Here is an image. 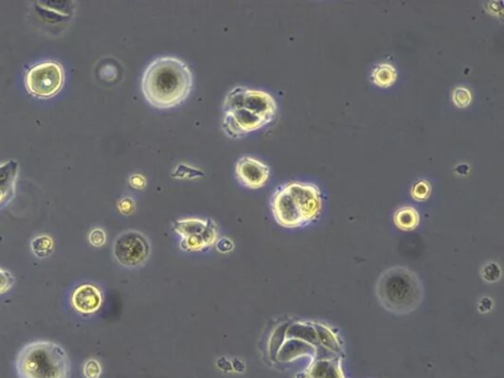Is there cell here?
I'll return each mask as SVG.
<instances>
[{"label": "cell", "mask_w": 504, "mask_h": 378, "mask_svg": "<svg viewBox=\"0 0 504 378\" xmlns=\"http://www.w3.org/2000/svg\"><path fill=\"white\" fill-rule=\"evenodd\" d=\"M104 296L99 287L94 284L83 283L72 291L70 303L77 314H94L101 309Z\"/></svg>", "instance_id": "cell-9"}, {"label": "cell", "mask_w": 504, "mask_h": 378, "mask_svg": "<svg viewBox=\"0 0 504 378\" xmlns=\"http://www.w3.org/2000/svg\"><path fill=\"white\" fill-rule=\"evenodd\" d=\"M130 186L133 188L142 189L146 186V179L141 174H133L129 179Z\"/></svg>", "instance_id": "cell-25"}, {"label": "cell", "mask_w": 504, "mask_h": 378, "mask_svg": "<svg viewBox=\"0 0 504 378\" xmlns=\"http://www.w3.org/2000/svg\"><path fill=\"white\" fill-rule=\"evenodd\" d=\"M378 302L385 309L398 315L409 314L421 305L424 287L409 268L395 266L385 270L377 283Z\"/></svg>", "instance_id": "cell-4"}, {"label": "cell", "mask_w": 504, "mask_h": 378, "mask_svg": "<svg viewBox=\"0 0 504 378\" xmlns=\"http://www.w3.org/2000/svg\"><path fill=\"white\" fill-rule=\"evenodd\" d=\"M431 184L428 181H421L413 186L411 195L417 201H424V200L428 199L429 195H431Z\"/></svg>", "instance_id": "cell-18"}, {"label": "cell", "mask_w": 504, "mask_h": 378, "mask_svg": "<svg viewBox=\"0 0 504 378\" xmlns=\"http://www.w3.org/2000/svg\"><path fill=\"white\" fill-rule=\"evenodd\" d=\"M31 249L36 258H46L53 253L55 249L53 240L48 235H37L32 240Z\"/></svg>", "instance_id": "cell-16"}, {"label": "cell", "mask_w": 504, "mask_h": 378, "mask_svg": "<svg viewBox=\"0 0 504 378\" xmlns=\"http://www.w3.org/2000/svg\"><path fill=\"white\" fill-rule=\"evenodd\" d=\"M235 176L240 183L246 188L259 189L267 183L270 168L256 158L244 156L235 164Z\"/></svg>", "instance_id": "cell-8"}, {"label": "cell", "mask_w": 504, "mask_h": 378, "mask_svg": "<svg viewBox=\"0 0 504 378\" xmlns=\"http://www.w3.org/2000/svg\"><path fill=\"white\" fill-rule=\"evenodd\" d=\"M305 378H344L340 361H318L307 370Z\"/></svg>", "instance_id": "cell-13"}, {"label": "cell", "mask_w": 504, "mask_h": 378, "mask_svg": "<svg viewBox=\"0 0 504 378\" xmlns=\"http://www.w3.org/2000/svg\"><path fill=\"white\" fill-rule=\"evenodd\" d=\"M452 100L455 106L458 107H466L471 104L472 101V95L470 91L465 87H458L454 89L453 94H452Z\"/></svg>", "instance_id": "cell-17"}, {"label": "cell", "mask_w": 504, "mask_h": 378, "mask_svg": "<svg viewBox=\"0 0 504 378\" xmlns=\"http://www.w3.org/2000/svg\"><path fill=\"white\" fill-rule=\"evenodd\" d=\"M113 252L114 258L120 265L128 268L138 267L150 256V242L138 231H126L114 240Z\"/></svg>", "instance_id": "cell-7"}, {"label": "cell", "mask_w": 504, "mask_h": 378, "mask_svg": "<svg viewBox=\"0 0 504 378\" xmlns=\"http://www.w3.org/2000/svg\"><path fill=\"white\" fill-rule=\"evenodd\" d=\"M89 242L95 247H102L107 242L106 232L101 228H96L89 235Z\"/></svg>", "instance_id": "cell-22"}, {"label": "cell", "mask_w": 504, "mask_h": 378, "mask_svg": "<svg viewBox=\"0 0 504 378\" xmlns=\"http://www.w3.org/2000/svg\"><path fill=\"white\" fill-rule=\"evenodd\" d=\"M501 272L499 269V266L496 263H487V265L483 268L482 276L484 278L485 281L487 282H496L501 278Z\"/></svg>", "instance_id": "cell-21"}, {"label": "cell", "mask_w": 504, "mask_h": 378, "mask_svg": "<svg viewBox=\"0 0 504 378\" xmlns=\"http://www.w3.org/2000/svg\"><path fill=\"white\" fill-rule=\"evenodd\" d=\"M18 172L17 161H7L0 165V209L6 207L15 196Z\"/></svg>", "instance_id": "cell-10"}, {"label": "cell", "mask_w": 504, "mask_h": 378, "mask_svg": "<svg viewBox=\"0 0 504 378\" xmlns=\"http://www.w3.org/2000/svg\"><path fill=\"white\" fill-rule=\"evenodd\" d=\"M394 222L401 230H415L420 224V215L417 213V210L413 208V207H402L396 212L395 216H394Z\"/></svg>", "instance_id": "cell-15"}, {"label": "cell", "mask_w": 504, "mask_h": 378, "mask_svg": "<svg viewBox=\"0 0 504 378\" xmlns=\"http://www.w3.org/2000/svg\"><path fill=\"white\" fill-rule=\"evenodd\" d=\"M135 203L133 201L132 198L125 197L123 198L118 203V209L121 213L128 215L132 214L134 211Z\"/></svg>", "instance_id": "cell-23"}, {"label": "cell", "mask_w": 504, "mask_h": 378, "mask_svg": "<svg viewBox=\"0 0 504 378\" xmlns=\"http://www.w3.org/2000/svg\"><path fill=\"white\" fill-rule=\"evenodd\" d=\"M275 220L284 228L309 225L321 213V191L314 183L291 181L280 186L271 199Z\"/></svg>", "instance_id": "cell-3"}, {"label": "cell", "mask_w": 504, "mask_h": 378, "mask_svg": "<svg viewBox=\"0 0 504 378\" xmlns=\"http://www.w3.org/2000/svg\"><path fill=\"white\" fill-rule=\"evenodd\" d=\"M192 87V72L183 60L174 57L156 58L147 66L142 77L144 98L152 107L160 109L183 104Z\"/></svg>", "instance_id": "cell-2"}, {"label": "cell", "mask_w": 504, "mask_h": 378, "mask_svg": "<svg viewBox=\"0 0 504 378\" xmlns=\"http://www.w3.org/2000/svg\"><path fill=\"white\" fill-rule=\"evenodd\" d=\"M216 247L221 253H228V252L233 251L235 246H233L232 240L227 239V237H224V239L217 240Z\"/></svg>", "instance_id": "cell-24"}, {"label": "cell", "mask_w": 504, "mask_h": 378, "mask_svg": "<svg viewBox=\"0 0 504 378\" xmlns=\"http://www.w3.org/2000/svg\"><path fill=\"white\" fill-rule=\"evenodd\" d=\"M15 284L12 273L0 267V296L8 293Z\"/></svg>", "instance_id": "cell-19"}, {"label": "cell", "mask_w": 504, "mask_h": 378, "mask_svg": "<svg viewBox=\"0 0 504 378\" xmlns=\"http://www.w3.org/2000/svg\"><path fill=\"white\" fill-rule=\"evenodd\" d=\"M64 84V70L53 60L39 62L28 70L25 86L28 92L39 98L50 99L60 92Z\"/></svg>", "instance_id": "cell-6"}, {"label": "cell", "mask_w": 504, "mask_h": 378, "mask_svg": "<svg viewBox=\"0 0 504 378\" xmlns=\"http://www.w3.org/2000/svg\"><path fill=\"white\" fill-rule=\"evenodd\" d=\"M15 368L19 378H69L71 375L66 351L46 340L26 344L17 354Z\"/></svg>", "instance_id": "cell-5"}, {"label": "cell", "mask_w": 504, "mask_h": 378, "mask_svg": "<svg viewBox=\"0 0 504 378\" xmlns=\"http://www.w3.org/2000/svg\"><path fill=\"white\" fill-rule=\"evenodd\" d=\"M83 375L86 378H99L102 375V366L95 359L86 361L83 366Z\"/></svg>", "instance_id": "cell-20"}, {"label": "cell", "mask_w": 504, "mask_h": 378, "mask_svg": "<svg viewBox=\"0 0 504 378\" xmlns=\"http://www.w3.org/2000/svg\"><path fill=\"white\" fill-rule=\"evenodd\" d=\"M218 237V230L216 224H213L206 233L202 235H192L181 239V249L184 251H201L216 244Z\"/></svg>", "instance_id": "cell-12"}, {"label": "cell", "mask_w": 504, "mask_h": 378, "mask_svg": "<svg viewBox=\"0 0 504 378\" xmlns=\"http://www.w3.org/2000/svg\"><path fill=\"white\" fill-rule=\"evenodd\" d=\"M397 70L390 63H380L372 70V80L380 88H388L396 82Z\"/></svg>", "instance_id": "cell-14"}, {"label": "cell", "mask_w": 504, "mask_h": 378, "mask_svg": "<svg viewBox=\"0 0 504 378\" xmlns=\"http://www.w3.org/2000/svg\"><path fill=\"white\" fill-rule=\"evenodd\" d=\"M213 224L212 219L184 218L174 221L172 228L181 239H186L206 233Z\"/></svg>", "instance_id": "cell-11"}, {"label": "cell", "mask_w": 504, "mask_h": 378, "mask_svg": "<svg viewBox=\"0 0 504 378\" xmlns=\"http://www.w3.org/2000/svg\"><path fill=\"white\" fill-rule=\"evenodd\" d=\"M277 109V102L270 93L237 86L224 101V132L231 138H242L271 123Z\"/></svg>", "instance_id": "cell-1"}]
</instances>
